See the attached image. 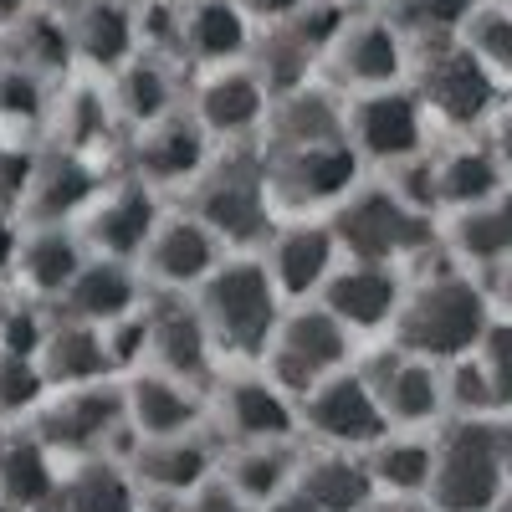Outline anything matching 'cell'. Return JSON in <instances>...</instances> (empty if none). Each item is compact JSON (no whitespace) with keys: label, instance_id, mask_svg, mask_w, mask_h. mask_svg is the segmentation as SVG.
Listing matches in <instances>:
<instances>
[{"label":"cell","instance_id":"6da1fadb","mask_svg":"<svg viewBox=\"0 0 512 512\" xmlns=\"http://www.w3.org/2000/svg\"><path fill=\"white\" fill-rule=\"evenodd\" d=\"M190 303L210 333L221 369H256L272 344V328L282 318V292L262 262V251H226L221 267L210 272Z\"/></svg>","mask_w":512,"mask_h":512},{"label":"cell","instance_id":"7a4b0ae2","mask_svg":"<svg viewBox=\"0 0 512 512\" xmlns=\"http://www.w3.org/2000/svg\"><path fill=\"white\" fill-rule=\"evenodd\" d=\"M487 323H492L487 287H477L456 267H441V272H425L420 282H405L400 313L390 323V344L431 364H451L482 344Z\"/></svg>","mask_w":512,"mask_h":512},{"label":"cell","instance_id":"3957f363","mask_svg":"<svg viewBox=\"0 0 512 512\" xmlns=\"http://www.w3.org/2000/svg\"><path fill=\"white\" fill-rule=\"evenodd\" d=\"M185 210L221 236L226 251H256L272 226H277V205H272V190H267V154H262V139L256 144H226L210 154L205 175L180 195Z\"/></svg>","mask_w":512,"mask_h":512},{"label":"cell","instance_id":"277c9868","mask_svg":"<svg viewBox=\"0 0 512 512\" xmlns=\"http://www.w3.org/2000/svg\"><path fill=\"white\" fill-rule=\"evenodd\" d=\"M26 431L47 446L62 466L72 461H123L134 451V431L123 415V384L118 379H98V384H72V390H47L41 405L21 420Z\"/></svg>","mask_w":512,"mask_h":512},{"label":"cell","instance_id":"5b68a950","mask_svg":"<svg viewBox=\"0 0 512 512\" xmlns=\"http://www.w3.org/2000/svg\"><path fill=\"white\" fill-rule=\"evenodd\" d=\"M323 221H328L344 262H384V267L405 272L410 262H420L436 246L431 216H415L410 205H400L384 180H359Z\"/></svg>","mask_w":512,"mask_h":512},{"label":"cell","instance_id":"8992f818","mask_svg":"<svg viewBox=\"0 0 512 512\" xmlns=\"http://www.w3.org/2000/svg\"><path fill=\"white\" fill-rule=\"evenodd\" d=\"M512 482V431L482 420H451L436 436L425 502L436 512H487Z\"/></svg>","mask_w":512,"mask_h":512},{"label":"cell","instance_id":"52a82bcc","mask_svg":"<svg viewBox=\"0 0 512 512\" xmlns=\"http://www.w3.org/2000/svg\"><path fill=\"white\" fill-rule=\"evenodd\" d=\"M405 88L420 98L425 118H436L441 128H477L502 103V88L461 36L415 41L410 67H405Z\"/></svg>","mask_w":512,"mask_h":512},{"label":"cell","instance_id":"ba28073f","mask_svg":"<svg viewBox=\"0 0 512 512\" xmlns=\"http://www.w3.org/2000/svg\"><path fill=\"white\" fill-rule=\"evenodd\" d=\"M349 364H354V333L318 303H292V308H282V318L272 328V344H267L256 369H262L282 395L297 400Z\"/></svg>","mask_w":512,"mask_h":512},{"label":"cell","instance_id":"9c48e42d","mask_svg":"<svg viewBox=\"0 0 512 512\" xmlns=\"http://www.w3.org/2000/svg\"><path fill=\"white\" fill-rule=\"evenodd\" d=\"M262 154H267V190H272V205H277V221L328 216V210L369 175L344 139L313 144V149H262Z\"/></svg>","mask_w":512,"mask_h":512},{"label":"cell","instance_id":"30bf717a","mask_svg":"<svg viewBox=\"0 0 512 512\" xmlns=\"http://www.w3.org/2000/svg\"><path fill=\"white\" fill-rule=\"evenodd\" d=\"M405 67H410V41L384 11H354L318 57V77L344 98L395 88V82H405Z\"/></svg>","mask_w":512,"mask_h":512},{"label":"cell","instance_id":"8fae6325","mask_svg":"<svg viewBox=\"0 0 512 512\" xmlns=\"http://www.w3.org/2000/svg\"><path fill=\"white\" fill-rule=\"evenodd\" d=\"M210 431L226 446L303 441L297 436V400L282 395L262 369H226L210 384Z\"/></svg>","mask_w":512,"mask_h":512},{"label":"cell","instance_id":"7c38bea8","mask_svg":"<svg viewBox=\"0 0 512 512\" xmlns=\"http://www.w3.org/2000/svg\"><path fill=\"white\" fill-rule=\"evenodd\" d=\"M425 123L431 118L405 82L344 98V144L359 154L364 169H390L425 154Z\"/></svg>","mask_w":512,"mask_h":512},{"label":"cell","instance_id":"4fadbf2b","mask_svg":"<svg viewBox=\"0 0 512 512\" xmlns=\"http://www.w3.org/2000/svg\"><path fill=\"white\" fill-rule=\"evenodd\" d=\"M185 108L216 149L256 144L262 139V123H267V108H272V93L251 72V62H231V67L190 72L185 77Z\"/></svg>","mask_w":512,"mask_h":512},{"label":"cell","instance_id":"5bb4252c","mask_svg":"<svg viewBox=\"0 0 512 512\" xmlns=\"http://www.w3.org/2000/svg\"><path fill=\"white\" fill-rule=\"evenodd\" d=\"M210 154H216V144L205 139V128L190 118V108H169L164 118L144 123L128 134V154H123V175L144 180L149 190H159L164 200L169 195H185L200 175Z\"/></svg>","mask_w":512,"mask_h":512},{"label":"cell","instance_id":"9a60e30c","mask_svg":"<svg viewBox=\"0 0 512 512\" xmlns=\"http://www.w3.org/2000/svg\"><path fill=\"white\" fill-rule=\"evenodd\" d=\"M390 425H384L374 395L364 374L349 364L328 374L323 384H313L308 395H297V436L313 441V446H328V451H369Z\"/></svg>","mask_w":512,"mask_h":512},{"label":"cell","instance_id":"2e32d148","mask_svg":"<svg viewBox=\"0 0 512 512\" xmlns=\"http://www.w3.org/2000/svg\"><path fill=\"white\" fill-rule=\"evenodd\" d=\"M164 195L149 190L134 175H108L103 190L82 205V216L72 221V231L82 236L88 256H118V262H139L144 241L154 236L159 216H164Z\"/></svg>","mask_w":512,"mask_h":512},{"label":"cell","instance_id":"e0dca14e","mask_svg":"<svg viewBox=\"0 0 512 512\" xmlns=\"http://www.w3.org/2000/svg\"><path fill=\"white\" fill-rule=\"evenodd\" d=\"M221 256H226L221 236L210 231L195 210L169 200L134 267H139V277H144L149 292H195L210 272L221 267Z\"/></svg>","mask_w":512,"mask_h":512},{"label":"cell","instance_id":"ac0fdd59","mask_svg":"<svg viewBox=\"0 0 512 512\" xmlns=\"http://www.w3.org/2000/svg\"><path fill=\"white\" fill-rule=\"evenodd\" d=\"M369 384V395L384 415L390 431H420L431 425L441 410H446V395H441V364L420 359V354H405L400 344H384L374 349L364 364H354Z\"/></svg>","mask_w":512,"mask_h":512},{"label":"cell","instance_id":"d6986e66","mask_svg":"<svg viewBox=\"0 0 512 512\" xmlns=\"http://www.w3.org/2000/svg\"><path fill=\"white\" fill-rule=\"evenodd\" d=\"M144 308H149V364L144 369H159L169 379L195 384V390H210L226 369L216 349H210V333L190 303V292H149Z\"/></svg>","mask_w":512,"mask_h":512},{"label":"cell","instance_id":"ffe728a7","mask_svg":"<svg viewBox=\"0 0 512 512\" xmlns=\"http://www.w3.org/2000/svg\"><path fill=\"white\" fill-rule=\"evenodd\" d=\"M103 180H108L103 164L67 154L57 144H41L31 154V175L16 200V221L21 226H72L82 216V205L103 190Z\"/></svg>","mask_w":512,"mask_h":512},{"label":"cell","instance_id":"44dd1931","mask_svg":"<svg viewBox=\"0 0 512 512\" xmlns=\"http://www.w3.org/2000/svg\"><path fill=\"white\" fill-rule=\"evenodd\" d=\"M221 466V441L216 431H190V436H164V441H134V451L123 456V472L134 477L144 502H175L195 492L200 482L216 477Z\"/></svg>","mask_w":512,"mask_h":512},{"label":"cell","instance_id":"7402d4cb","mask_svg":"<svg viewBox=\"0 0 512 512\" xmlns=\"http://www.w3.org/2000/svg\"><path fill=\"white\" fill-rule=\"evenodd\" d=\"M256 251H262V262H267V272H272V282H277V292H282L287 308H292V303H313L318 287L328 282V272L344 262L323 216L277 221L272 236L256 246Z\"/></svg>","mask_w":512,"mask_h":512},{"label":"cell","instance_id":"603a6c76","mask_svg":"<svg viewBox=\"0 0 512 512\" xmlns=\"http://www.w3.org/2000/svg\"><path fill=\"white\" fill-rule=\"evenodd\" d=\"M400 297H405L400 267H384V262H338L328 272V282L318 287L313 303L328 308L354 338H369V333H390V323L400 313Z\"/></svg>","mask_w":512,"mask_h":512},{"label":"cell","instance_id":"cb8c5ba5","mask_svg":"<svg viewBox=\"0 0 512 512\" xmlns=\"http://www.w3.org/2000/svg\"><path fill=\"white\" fill-rule=\"evenodd\" d=\"M123 415L128 431L139 441H164V436H190L210 425V390H195L185 379H169L159 369H134L123 374Z\"/></svg>","mask_w":512,"mask_h":512},{"label":"cell","instance_id":"d4e9b609","mask_svg":"<svg viewBox=\"0 0 512 512\" xmlns=\"http://www.w3.org/2000/svg\"><path fill=\"white\" fill-rule=\"evenodd\" d=\"M67 47H72V67L108 77L118 72L128 57L139 52V31H134V6L128 0H52Z\"/></svg>","mask_w":512,"mask_h":512},{"label":"cell","instance_id":"484cf974","mask_svg":"<svg viewBox=\"0 0 512 512\" xmlns=\"http://www.w3.org/2000/svg\"><path fill=\"white\" fill-rule=\"evenodd\" d=\"M82 262H88V246H82V236L72 226H21L11 292L52 313L57 297L72 287Z\"/></svg>","mask_w":512,"mask_h":512},{"label":"cell","instance_id":"4316f807","mask_svg":"<svg viewBox=\"0 0 512 512\" xmlns=\"http://www.w3.org/2000/svg\"><path fill=\"white\" fill-rule=\"evenodd\" d=\"M185 67L180 62H164V57H149V52H134L118 72L103 77V93H108V108L118 118L123 134L164 118L169 108L185 103Z\"/></svg>","mask_w":512,"mask_h":512},{"label":"cell","instance_id":"83f0119b","mask_svg":"<svg viewBox=\"0 0 512 512\" xmlns=\"http://www.w3.org/2000/svg\"><path fill=\"white\" fill-rule=\"evenodd\" d=\"M338 139H344V93H333L323 77L272 98L262 123V149H313Z\"/></svg>","mask_w":512,"mask_h":512},{"label":"cell","instance_id":"f1b7e54d","mask_svg":"<svg viewBox=\"0 0 512 512\" xmlns=\"http://www.w3.org/2000/svg\"><path fill=\"white\" fill-rule=\"evenodd\" d=\"M251 21L236 0H180V62L185 72L231 67L251 52Z\"/></svg>","mask_w":512,"mask_h":512},{"label":"cell","instance_id":"f546056e","mask_svg":"<svg viewBox=\"0 0 512 512\" xmlns=\"http://www.w3.org/2000/svg\"><path fill=\"white\" fill-rule=\"evenodd\" d=\"M144 297H149V287H144V277H139L134 262H118V256H88V262L77 267L72 287L57 297L52 313L103 328V323L123 318L128 308H139Z\"/></svg>","mask_w":512,"mask_h":512},{"label":"cell","instance_id":"4dcf8cb0","mask_svg":"<svg viewBox=\"0 0 512 512\" xmlns=\"http://www.w3.org/2000/svg\"><path fill=\"white\" fill-rule=\"evenodd\" d=\"M31 364H36L47 390H72V384L113 379V364L103 354V333L93 323H77V318H62V313L47 318V333H41Z\"/></svg>","mask_w":512,"mask_h":512},{"label":"cell","instance_id":"1f68e13d","mask_svg":"<svg viewBox=\"0 0 512 512\" xmlns=\"http://www.w3.org/2000/svg\"><path fill=\"white\" fill-rule=\"evenodd\" d=\"M292 487L303 492L318 512H369V507H374V482H369L364 451H328V446H313V451L297 456Z\"/></svg>","mask_w":512,"mask_h":512},{"label":"cell","instance_id":"d6a6232c","mask_svg":"<svg viewBox=\"0 0 512 512\" xmlns=\"http://www.w3.org/2000/svg\"><path fill=\"white\" fill-rule=\"evenodd\" d=\"M62 487V461L26 425H11L0 451V512H52Z\"/></svg>","mask_w":512,"mask_h":512},{"label":"cell","instance_id":"836d02e7","mask_svg":"<svg viewBox=\"0 0 512 512\" xmlns=\"http://www.w3.org/2000/svg\"><path fill=\"white\" fill-rule=\"evenodd\" d=\"M47 134H52L47 144H57V149H67V154H82V159L98 164V154L123 134L118 118H113V108H108L103 77H98V82H82V77H77L57 103H47Z\"/></svg>","mask_w":512,"mask_h":512},{"label":"cell","instance_id":"e575fe53","mask_svg":"<svg viewBox=\"0 0 512 512\" xmlns=\"http://www.w3.org/2000/svg\"><path fill=\"white\" fill-rule=\"evenodd\" d=\"M451 262L461 267H497L512 256V190L502 185L497 195L466 205V210H451V221L441 231Z\"/></svg>","mask_w":512,"mask_h":512},{"label":"cell","instance_id":"d590c367","mask_svg":"<svg viewBox=\"0 0 512 512\" xmlns=\"http://www.w3.org/2000/svg\"><path fill=\"white\" fill-rule=\"evenodd\" d=\"M297 456H303V441H267V446H226L221 451V482L251 502V507H262L272 502L277 492L292 487L297 477Z\"/></svg>","mask_w":512,"mask_h":512},{"label":"cell","instance_id":"8d00e7d4","mask_svg":"<svg viewBox=\"0 0 512 512\" xmlns=\"http://www.w3.org/2000/svg\"><path fill=\"white\" fill-rule=\"evenodd\" d=\"M431 461H436V436H420V431H384L364 451L374 497H425Z\"/></svg>","mask_w":512,"mask_h":512},{"label":"cell","instance_id":"74e56055","mask_svg":"<svg viewBox=\"0 0 512 512\" xmlns=\"http://www.w3.org/2000/svg\"><path fill=\"white\" fill-rule=\"evenodd\" d=\"M52 512H144V497L134 477L123 472V461L93 456V461H72L62 466V487Z\"/></svg>","mask_w":512,"mask_h":512},{"label":"cell","instance_id":"f35d334b","mask_svg":"<svg viewBox=\"0 0 512 512\" xmlns=\"http://www.w3.org/2000/svg\"><path fill=\"white\" fill-rule=\"evenodd\" d=\"M0 31H6V62H16L21 72L41 82L72 72V47H67V31H62V16L52 0H41L36 11H26L21 21L0 26Z\"/></svg>","mask_w":512,"mask_h":512},{"label":"cell","instance_id":"ab89813d","mask_svg":"<svg viewBox=\"0 0 512 512\" xmlns=\"http://www.w3.org/2000/svg\"><path fill=\"white\" fill-rule=\"evenodd\" d=\"M431 180H436V210H466L502 190V164L492 149L456 144L431 154Z\"/></svg>","mask_w":512,"mask_h":512},{"label":"cell","instance_id":"60d3db41","mask_svg":"<svg viewBox=\"0 0 512 512\" xmlns=\"http://www.w3.org/2000/svg\"><path fill=\"white\" fill-rule=\"evenodd\" d=\"M482 0H379V11L395 21V31L410 41H446L461 36L466 21L477 16Z\"/></svg>","mask_w":512,"mask_h":512},{"label":"cell","instance_id":"b9f144b4","mask_svg":"<svg viewBox=\"0 0 512 512\" xmlns=\"http://www.w3.org/2000/svg\"><path fill=\"white\" fill-rule=\"evenodd\" d=\"M461 41L477 52V62L492 72L497 88L512 93V16L507 11H492V6H477V16L466 21Z\"/></svg>","mask_w":512,"mask_h":512},{"label":"cell","instance_id":"7bdbcfd3","mask_svg":"<svg viewBox=\"0 0 512 512\" xmlns=\"http://www.w3.org/2000/svg\"><path fill=\"white\" fill-rule=\"evenodd\" d=\"M98 333H103V354L113 364V379H123V374H134V369L149 364V308L144 303L128 308L113 323H103Z\"/></svg>","mask_w":512,"mask_h":512},{"label":"cell","instance_id":"ee69618b","mask_svg":"<svg viewBox=\"0 0 512 512\" xmlns=\"http://www.w3.org/2000/svg\"><path fill=\"white\" fill-rule=\"evenodd\" d=\"M472 359L482 364V379L492 390V410H512V318H492L487 323Z\"/></svg>","mask_w":512,"mask_h":512},{"label":"cell","instance_id":"f6af8a7d","mask_svg":"<svg viewBox=\"0 0 512 512\" xmlns=\"http://www.w3.org/2000/svg\"><path fill=\"white\" fill-rule=\"evenodd\" d=\"M41 395H47V384H41L36 364L31 359H11V354H0V420L6 425H21Z\"/></svg>","mask_w":512,"mask_h":512},{"label":"cell","instance_id":"bcb514c9","mask_svg":"<svg viewBox=\"0 0 512 512\" xmlns=\"http://www.w3.org/2000/svg\"><path fill=\"white\" fill-rule=\"evenodd\" d=\"M144 512H256V507L241 502V497L221 482V472H216L210 482H200L195 492H185V497H175V502H144Z\"/></svg>","mask_w":512,"mask_h":512},{"label":"cell","instance_id":"7dc6e473","mask_svg":"<svg viewBox=\"0 0 512 512\" xmlns=\"http://www.w3.org/2000/svg\"><path fill=\"white\" fill-rule=\"evenodd\" d=\"M236 6H241V16L251 21V31H267V26L292 21L297 11L308 6V0H236Z\"/></svg>","mask_w":512,"mask_h":512},{"label":"cell","instance_id":"c3c4849f","mask_svg":"<svg viewBox=\"0 0 512 512\" xmlns=\"http://www.w3.org/2000/svg\"><path fill=\"white\" fill-rule=\"evenodd\" d=\"M16 246H21V221H16V210H6V205H0V292H11Z\"/></svg>","mask_w":512,"mask_h":512},{"label":"cell","instance_id":"681fc988","mask_svg":"<svg viewBox=\"0 0 512 512\" xmlns=\"http://www.w3.org/2000/svg\"><path fill=\"white\" fill-rule=\"evenodd\" d=\"M487 303L497 308L492 318H512V256L492 267V287H487Z\"/></svg>","mask_w":512,"mask_h":512},{"label":"cell","instance_id":"f907efd6","mask_svg":"<svg viewBox=\"0 0 512 512\" xmlns=\"http://www.w3.org/2000/svg\"><path fill=\"white\" fill-rule=\"evenodd\" d=\"M487 149L497 154V164H502V175H512V108L492 113V144H487Z\"/></svg>","mask_w":512,"mask_h":512},{"label":"cell","instance_id":"816d5d0a","mask_svg":"<svg viewBox=\"0 0 512 512\" xmlns=\"http://www.w3.org/2000/svg\"><path fill=\"white\" fill-rule=\"evenodd\" d=\"M256 512H318V507H313L303 492H297V487H287V492H277L272 502H262Z\"/></svg>","mask_w":512,"mask_h":512},{"label":"cell","instance_id":"f5cc1de1","mask_svg":"<svg viewBox=\"0 0 512 512\" xmlns=\"http://www.w3.org/2000/svg\"><path fill=\"white\" fill-rule=\"evenodd\" d=\"M369 512H436L425 497H374Z\"/></svg>","mask_w":512,"mask_h":512},{"label":"cell","instance_id":"db71d44e","mask_svg":"<svg viewBox=\"0 0 512 512\" xmlns=\"http://www.w3.org/2000/svg\"><path fill=\"white\" fill-rule=\"evenodd\" d=\"M41 0H0V26H11V21H21L26 11H36Z\"/></svg>","mask_w":512,"mask_h":512},{"label":"cell","instance_id":"11a10c76","mask_svg":"<svg viewBox=\"0 0 512 512\" xmlns=\"http://www.w3.org/2000/svg\"><path fill=\"white\" fill-rule=\"evenodd\" d=\"M487 512H512V482H507V487H502V497H497V502H492V507H487Z\"/></svg>","mask_w":512,"mask_h":512},{"label":"cell","instance_id":"9f6ffc18","mask_svg":"<svg viewBox=\"0 0 512 512\" xmlns=\"http://www.w3.org/2000/svg\"><path fill=\"white\" fill-rule=\"evenodd\" d=\"M482 6H492V11H507V16H512V0H482Z\"/></svg>","mask_w":512,"mask_h":512},{"label":"cell","instance_id":"6f0895ef","mask_svg":"<svg viewBox=\"0 0 512 512\" xmlns=\"http://www.w3.org/2000/svg\"><path fill=\"white\" fill-rule=\"evenodd\" d=\"M0 303H6V292H0Z\"/></svg>","mask_w":512,"mask_h":512},{"label":"cell","instance_id":"680465c9","mask_svg":"<svg viewBox=\"0 0 512 512\" xmlns=\"http://www.w3.org/2000/svg\"><path fill=\"white\" fill-rule=\"evenodd\" d=\"M128 6H139V0H128Z\"/></svg>","mask_w":512,"mask_h":512}]
</instances>
